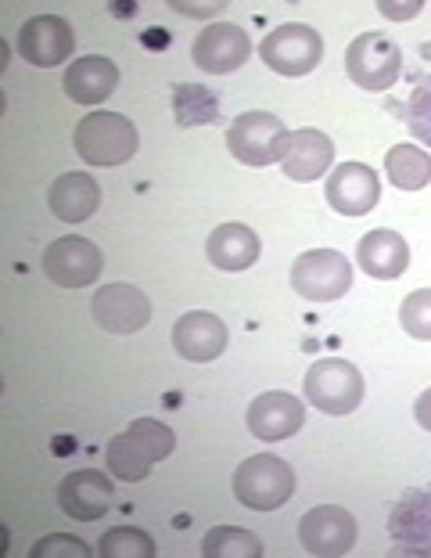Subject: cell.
Instances as JSON below:
<instances>
[{
	"instance_id": "obj_1",
	"label": "cell",
	"mask_w": 431,
	"mask_h": 558,
	"mask_svg": "<svg viewBox=\"0 0 431 558\" xmlns=\"http://www.w3.org/2000/svg\"><path fill=\"white\" fill-rule=\"evenodd\" d=\"M173 447H176V436L170 425H162L155 418H137L126 433L108 439L104 458L115 480L140 483L159 461L173 454Z\"/></svg>"
},
{
	"instance_id": "obj_2",
	"label": "cell",
	"mask_w": 431,
	"mask_h": 558,
	"mask_svg": "<svg viewBox=\"0 0 431 558\" xmlns=\"http://www.w3.org/2000/svg\"><path fill=\"white\" fill-rule=\"evenodd\" d=\"M72 145H76V156L87 166H104V170H112V166H123L137 156L140 134L126 116L98 109V112H87L76 123Z\"/></svg>"
},
{
	"instance_id": "obj_3",
	"label": "cell",
	"mask_w": 431,
	"mask_h": 558,
	"mask_svg": "<svg viewBox=\"0 0 431 558\" xmlns=\"http://www.w3.org/2000/svg\"><path fill=\"white\" fill-rule=\"evenodd\" d=\"M295 494V472L278 454H251L234 469V497L251 512H273Z\"/></svg>"
},
{
	"instance_id": "obj_4",
	"label": "cell",
	"mask_w": 431,
	"mask_h": 558,
	"mask_svg": "<svg viewBox=\"0 0 431 558\" xmlns=\"http://www.w3.org/2000/svg\"><path fill=\"white\" fill-rule=\"evenodd\" d=\"M287 126L281 116L273 112H242L237 120L231 123V134H226V148H231V156L245 166H273L284 159L287 151Z\"/></svg>"
},
{
	"instance_id": "obj_5",
	"label": "cell",
	"mask_w": 431,
	"mask_h": 558,
	"mask_svg": "<svg viewBox=\"0 0 431 558\" xmlns=\"http://www.w3.org/2000/svg\"><path fill=\"white\" fill-rule=\"evenodd\" d=\"M303 389H306V400L313 403L317 411L334 414V418L353 414L359 403H364V393H367L359 367L349 361H338V357L317 361L313 367H309Z\"/></svg>"
},
{
	"instance_id": "obj_6",
	"label": "cell",
	"mask_w": 431,
	"mask_h": 558,
	"mask_svg": "<svg viewBox=\"0 0 431 558\" xmlns=\"http://www.w3.org/2000/svg\"><path fill=\"white\" fill-rule=\"evenodd\" d=\"M292 289L313 303L342 300L353 289V264L338 248H309L292 264Z\"/></svg>"
},
{
	"instance_id": "obj_7",
	"label": "cell",
	"mask_w": 431,
	"mask_h": 558,
	"mask_svg": "<svg viewBox=\"0 0 431 558\" xmlns=\"http://www.w3.org/2000/svg\"><path fill=\"white\" fill-rule=\"evenodd\" d=\"M259 58L267 62L278 76H306L313 73L323 58V40L313 26L303 22H287V26L270 29L259 40Z\"/></svg>"
},
{
	"instance_id": "obj_8",
	"label": "cell",
	"mask_w": 431,
	"mask_h": 558,
	"mask_svg": "<svg viewBox=\"0 0 431 558\" xmlns=\"http://www.w3.org/2000/svg\"><path fill=\"white\" fill-rule=\"evenodd\" d=\"M345 73L364 90H389L403 73V54L385 33H359L345 47Z\"/></svg>"
},
{
	"instance_id": "obj_9",
	"label": "cell",
	"mask_w": 431,
	"mask_h": 558,
	"mask_svg": "<svg viewBox=\"0 0 431 558\" xmlns=\"http://www.w3.org/2000/svg\"><path fill=\"white\" fill-rule=\"evenodd\" d=\"M101 267H104L101 248L79 239V234H65V239L47 245L44 253V275L58 289H87V284L101 278Z\"/></svg>"
},
{
	"instance_id": "obj_10",
	"label": "cell",
	"mask_w": 431,
	"mask_h": 558,
	"mask_svg": "<svg viewBox=\"0 0 431 558\" xmlns=\"http://www.w3.org/2000/svg\"><path fill=\"white\" fill-rule=\"evenodd\" d=\"M94 320L112 336H137L151 320V303L137 284H101L90 300Z\"/></svg>"
},
{
	"instance_id": "obj_11",
	"label": "cell",
	"mask_w": 431,
	"mask_h": 558,
	"mask_svg": "<svg viewBox=\"0 0 431 558\" xmlns=\"http://www.w3.org/2000/svg\"><path fill=\"white\" fill-rule=\"evenodd\" d=\"M190 58L201 73L209 76H226L234 69H242L251 58V40L242 26L234 22H212L195 37V47H190Z\"/></svg>"
},
{
	"instance_id": "obj_12",
	"label": "cell",
	"mask_w": 431,
	"mask_h": 558,
	"mask_svg": "<svg viewBox=\"0 0 431 558\" xmlns=\"http://www.w3.org/2000/svg\"><path fill=\"white\" fill-rule=\"evenodd\" d=\"M298 541L309 555L334 558L353 551L356 544V519L353 512H345L338 505H320L298 519Z\"/></svg>"
},
{
	"instance_id": "obj_13",
	"label": "cell",
	"mask_w": 431,
	"mask_h": 558,
	"mask_svg": "<svg viewBox=\"0 0 431 558\" xmlns=\"http://www.w3.org/2000/svg\"><path fill=\"white\" fill-rule=\"evenodd\" d=\"M328 206L342 217H364L381 202V181L374 173V166L367 162H342L334 166L328 184H323Z\"/></svg>"
},
{
	"instance_id": "obj_14",
	"label": "cell",
	"mask_w": 431,
	"mask_h": 558,
	"mask_svg": "<svg viewBox=\"0 0 431 558\" xmlns=\"http://www.w3.org/2000/svg\"><path fill=\"white\" fill-rule=\"evenodd\" d=\"M72 47H76V37L62 15H36L19 29V54L36 69L62 65L65 58H72Z\"/></svg>"
},
{
	"instance_id": "obj_15",
	"label": "cell",
	"mask_w": 431,
	"mask_h": 558,
	"mask_svg": "<svg viewBox=\"0 0 431 558\" xmlns=\"http://www.w3.org/2000/svg\"><path fill=\"white\" fill-rule=\"evenodd\" d=\"M248 433L262 439V444H281V439L295 436L306 425V411L298 397L284 393V389H270L248 403Z\"/></svg>"
},
{
	"instance_id": "obj_16",
	"label": "cell",
	"mask_w": 431,
	"mask_h": 558,
	"mask_svg": "<svg viewBox=\"0 0 431 558\" xmlns=\"http://www.w3.org/2000/svg\"><path fill=\"white\" fill-rule=\"evenodd\" d=\"M112 497L115 486L98 469H76L58 483V508L79 522H98L112 508Z\"/></svg>"
},
{
	"instance_id": "obj_17",
	"label": "cell",
	"mask_w": 431,
	"mask_h": 558,
	"mask_svg": "<svg viewBox=\"0 0 431 558\" xmlns=\"http://www.w3.org/2000/svg\"><path fill=\"white\" fill-rule=\"evenodd\" d=\"M399 555H431V490H406L389 515Z\"/></svg>"
},
{
	"instance_id": "obj_18",
	"label": "cell",
	"mask_w": 431,
	"mask_h": 558,
	"mask_svg": "<svg viewBox=\"0 0 431 558\" xmlns=\"http://www.w3.org/2000/svg\"><path fill=\"white\" fill-rule=\"evenodd\" d=\"M173 350L190 364H209L226 350V325L209 311H190L173 325Z\"/></svg>"
},
{
	"instance_id": "obj_19",
	"label": "cell",
	"mask_w": 431,
	"mask_h": 558,
	"mask_svg": "<svg viewBox=\"0 0 431 558\" xmlns=\"http://www.w3.org/2000/svg\"><path fill=\"white\" fill-rule=\"evenodd\" d=\"M331 162H334L331 137L320 134V130H313V126H306V130H295L292 141H287L281 170L287 173V181L309 184V181H317V177L328 173Z\"/></svg>"
},
{
	"instance_id": "obj_20",
	"label": "cell",
	"mask_w": 431,
	"mask_h": 558,
	"mask_svg": "<svg viewBox=\"0 0 431 558\" xmlns=\"http://www.w3.org/2000/svg\"><path fill=\"white\" fill-rule=\"evenodd\" d=\"M47 206L62 223H83L87 217H94L101 206V187L90 173L72 170L62 173L58 181L47 187Z\"/></svg>"
},
{
	"instance_id": "obj_21",
	"label": "cell",
	"mask_w": 431,
	"mask_h": 558,
	"mask_svg": "<svg viewBox=\"0 0 431 558\" xmlns=\"http://www.w3.org/2000/svg\"><path fill=\"white\" fill-rule=\"evenodd\" d=\"M62 87L65 94L76 105H101L108 94H112L119 87V69L112 58H104V54H87V58H76L69 69H65V76H62Z\"/></svg>"
},
{
	"instance_id": "obj_22",
	"label": "cell",
	"mask_w": 431,
	"mask_h": 558,
	"mask_svg": "<svg viewBox=\"0 0 431 558\" xmlns=\"http://www.w3.org/2000/svg\"><path fill=\"white\" fill-rule=\"evenodd\" d=\"M356 264L374 281H392L410 267V245H406L403 234H395V231H385V228L370 231L356 245Z\"/></svg>"
},
{
	"instance_id": "obj_23",
	"label": "cell",
	"mask_w": 431,
	"mask_h": 558,
	"mask_svg": "<svg viewBox=\"0 0 431 558\" xmlns=\"http://www.w3.org/2000/svg\"><path fill=\"white\" fill-rule=\"evenodd\" d=\"M262 245H259V234L245 228V223H220L209 242H206V256L216 270H226V275H237V270H248L251 264L259 259Z\"/></svg>"
},
{
	"instance_id": "obj_24",
	"label": "cell",
	"mask_w": 431,
	"mask_h": 558,
	"mask_svg": "<svg viewBox=\"0 0 431 558\" xmlns=\"http://www.w3.org/2000/svg\"><path fill=\"white\" fill-rule=\"evenodd\" d=\"M385 173L399 192H421L431 184V156L417 145H395L385 156Z\"/></svg>"
},
{
	"instance_id": "obj_25",
	"label": "cell",
	"mask_w": 431,
	"mask_h": 558,
	"mask_svg": "<svg viewBox=\"0 0 431 558\" xmlns=\"http://www.w3.org/2000/svg\"><path fill=\"white\" fill-rule=\"evenodd\" d=\"M201 555L206 558H259L262 541L242 526H212L201 537Z\"/></svg>"
},
{
	"instance_id": "obj_26",
	"label": "cell",
	"mask_w": 431,
	"mask_h": 558,
	"mask_svg": "<svg viewBox=\"0 0 431 558\" xmlns=\"http://www.w3.org/2000/svg\"><path fill=\"white\" fill-rule=\"evenodd\" d=\"M173 109H176V123L180 126L220 120V105H216L212 90H206L201 83H176V87H173Z\"/></svg>"
},
{
	"instance_id": "obj_27",
	"label": "cell",
	"mask_w": 431,
	"mask_h": 558,
	"mask_svg": "<svg viewBox=\"0 0 431 558\" xmlns=\"http://www.w3.org/2000/svg\"><path fill=\"white\" fill-rule=\"evenodd\" d=\"M98 555L101 558H151L155 541H151V533H144L137 526H115L101 537Z\"/></svg>"
},
{
	"instance_id": "obj_28",
	"label": "cell",
	"mask_w": 431,
	"mask_h": 558,
	"mask_svg": "<svg viewBox=\"0 0 431 558\" xmlns=\"http://www.w3.org/2000/svg\"><path fill=\"white\" fill-rule=\"evenodd\" d=\"M399 325L410 339L431 342V289H417L399 306Z\"/></svg>"
},
{
	"instance_id": "obj_29",
	"label": "cell",
	"mask_w": 431,
	"mask_h": 558,
	"mask_svg": "<svg viewBox=\"0 0 431 558\" xmlns=\"http://www.w3.org/2000/svg\"><path fill=\"white\" fill-rule=\"evenodd\" d=\"M403 116H406V126H410V134L417 141H424V145L431 148V76H424L414 87Z\"/></svg>"
},
{
	"instance_id": "obj_30",
	"label": "cell",
	"mask_w": 431,
	"mask_h": 558,
	"mask_svg": "<svg viewBox=\"0 0 431 558\" xmlns=\"http://www.w3.org/2000/svg\"><path fill=\"white\" fill-rule=\"evenodd\" d=\"M54 555H76V558H90V548L76 537H69V533H51V537H44L40 544L33 548V558H54Z\"/></svg>"
},
{
	"instance_id": "obj_31",
	"label": "cell",
	"mask_w": 431,
	"mask_h": 558,
	"mask_svg": "<svg viewBox=\"0 0 431 558\" xmlns=\"http://www.w3.org/2000/svg\"><path fill=\"white\" fill-rule=\"evenodd\" d=\"M414 418H417V425H421V429L431 433V389H424V393L417 397V403H414Z\"/></svg>"
},
{
	"instance_id": "obj_32",
	"label": "cell",
	"mask_w": 431,
	"mask_h": 558,
	"mask_svg": "<svg viewBox=\"0 0 431 558\" xmlns=\"http://www.w3.org/2000/svg\"><path fill=\"white\" fill-rule=\"evenodd\" d=\"M417 8H421V4H406V8H395V4H381V11H385V15H395V19H410Z\"/></svg>"
},
{
	"instance_id": "obj_33",
	"label": "cell",
	"mask_w": 431,
	"mask_h": 558,
	"mask_svg": "<svg viewBox=\"0 0 431 558\" xmlns=\"http://www.w3.org/2000/svg\"><path fill=\"white\" fill-rule=\"evenodd\" d=\"M180 11H187V15H212V11H220V4H209V8H187V4H180Z\"/></svg>"
}]
</instances>
